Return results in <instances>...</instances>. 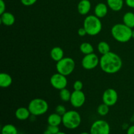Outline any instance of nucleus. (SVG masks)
<instances>
[{"instance_id": "obj_27", "label": "nucleus", "mask_w": 134, "mask_h": 134, "mask_svg": "<svg viewBox=\"0 0 134 134\" xmlns=\"http://www.w3.org/2000/svg\"><path fill=\"white\" fill-rule=\"evenodd\" d=\"M82 88H83V83H82V81H79V80H77L73 83L74 90H78V91L82 90Z\"/></svg>"}, {"instance_id": "obj_18", "label": "nucleus", "mask_w": 134, "mask_h": 134, "mask_svg": "<svg viewBox=\"0 0 134 134\" xmlns=\"http://www.w3.org/2000/svg\"><path fill=\"white\" fill-rule=\"evenodd\" d=\"M47 122H48V125L59 126L62 123V116L56 113V112L54 113L51 114L48 116Z\"/></svg>"}, {"instance_id": "obj_31", "label": "nucleus", "mask_w": 134, "mask_h": 134, "mask_svg": "<svg viewBox=\"0 0 134 134\" xmlns=\"http://www.w3.org/2000/svg\"><path fill=\"white\" fill-rule=\"evenodd\" d=\"M77 33H78L79 35V36H81V37H84V36H85L86 35H88L87 32H86V30L84 28V27H81V28L79 29Z\"/></svg>"}, {"instance_id": "obj_5", "label": "nucleus", "mask_w": 134, "mask_h": 134, "mask_svg": "<svg viewBox=\"0 0 134 134\" xmlns=\"http://www.w3.org/2000/svg\"><path fill=\"white\" fill-rule=\"evenodd\" d=\"M27 107L31 115L37 116L44 115L48 111V104L42 98H34L29 103Z\"/></svg>"}, {"instance_id": "obj_34", "label": "nucleus", "mask_w": 134, "mask_h": 134, "mask_svg": "<svg viewBox=\"0 0 134 134\" xmlns=\"http://www.w3.org/2000/svg\"><path fill=\"white\" fill-rule=\"evenodd\" d=\"M43 134H52V133H51V132H50L48 129H47L45 131H44Z\"/></svg>"}, {"instance_id": "obj_4", "label": "nucleus", "mask_w": 134, "mask_h": 134, "mask_svg": "<svg viewBox=\"0 0 134 134\" xmlns=\"http://www.w3.org/2000/svg\"><path fill=\"white\" fill-rule=\"evenodd\" d=\"M81 116L75 110L68 111L62 116V124L65 128L69 130H75L78 128L81 123Z\"/></svg>"}, {"instance_id": "obj_29", "label": "nucleus", "mask_w": 134, "mask_h": 134, "mask_svg": "<svg viewBox=\"0 0 134 134\" xmlns=\"http://www.w3.org/2000/svg\"><path fill=\"white\" fill-rule=\"evenodd\" d=\"M37 0H20L21 3L23 4L24 6H31L34 5L37 2Z\"/></svg>"}, {"instance_id": "obj_28", "label": "nucleus", "mask_w": 134, "mask_h": 134, "mask_svg": "<svg viewBox=\"0 0 134 134\" xmlns=\"http://www.w3.org/2000/svg\"><path fill=\"white\" fill-rule=\"evenodd\" d=\"M47 129L52 133V134H57L60 131V128L58 126H51L48 125Z\"/></svg>"}, {"instance_id": "obj_33", "label": "nucleus", "mask_w": 134, "mask_h": 134, "mask_svg": "<svg viewBox=\"0 0 134 134\" xmlns=\"http://www.w3.org/2000/svg\"><path fill=\"white\" fill-rule=\"evenodd\" d=\"M126 134H134V125L129 126L127 129Z\"/></svg>"}, {"instance_id": "obj_8", "label": "nucleus", "mask_w": 134, "mask_h": 134, "mask_svg": "<svg viewBox=\"0 0 134 134\" xmlns=\"http://www.w3.org/2000/svg\"><path fill=\"white\" fill-rule=\"evenodd\" d=\"M81 64L84 69L86 70L94 69L99 64V58L95 53L85 55L81 61Z\"/></svg>"}, {"instance_id": "obj_22", "label": "nucleus", "mask_w": 134, "mask_h": 134, "mask_svg": "<svg viewBox=\"0 0 134 134\" xmlns=\"http://www.w3.org/2000/svg\"><path fill=\"white\" fill-rule=\"evenodd\" d=\"M80 51L85 55L89 54L94 52V47L90 43L84 42L80 45Z\"/></svg>"}, {"instance_id": "obj_20", "label": "nucleus", "mask_w": 134, "mask_h": 134, "mask_svg": "<svg viewBox=\"0 0 134 134\" xmlns=\"http://www.w3.org/2000/svg\"><path fill=\"white\" fill-rule=\"evenodd\" d=\"M123 23L130 28L134 27V13L132 12H127L124 14L122 18Z\"/></svg>"}, {"instance_id": "obj_36", "label": "nucleus", "mask_w": 134, "mask_h": 134, "mask_svg": "<svg viewBox=\"0 0 134 134\" xmlns=\"http://www.w3.org/2000/svg\"><path fill=\"white\" fill-rule=\"evenodd\" d=\"M57 134H67V133H65V132H59Z\"/></svg>"}, {"instance_id": "obj_2", "label": "nucleus", "mask_w": 134, "mask_h": 134, "mask_svg": "<svg viewBox=\"0 0 134 134\" xmlns=\"http://www.w3.org/2000/svg\"><path fill=\"white\" fill-rule=\"evenodd\" d=\"M132 28L123 24H116L111 28L113 37L119 43H127L132 38Z\"/></svg>"}, {"instance_id": "obj_13", "label": "nucleus", "mask_w": 134, "mask_h": 134, "mask_svg": "<svg viewBox=\"0 0 134 134\" xmlns=\"http://www.w3.org/2000/svg\"><path fill=\"white\" fill-rule=\"evenodd\" d=\"M91 3L89 0H81L77 5V10L81 15H86L91 9Z\"/></svg>"}, {"instance_id": "obj_30", "label": "nucleus", "mask_w": 134, "mask_h": 134, "mask_svg": "<svg viewBox=\"0 0 134 134\" xmlns=\"http://www.w3.org/2000/svg\"><path fill=\"white\" fill-rule=\"evenodd\" d=\"M5 9H6V5L5 3L3 0H0V14H2L5 12Z\"/></svg>"}, {"instance_id": "obj_23", "label": "nucleus", "mask_w": 134, "mask_h": 134, "mask_svg": "<svg viewBox=\"0 0 134 134\" xmlns=\"http://www.w3.org/2000/svg\"><path fill=\"white\" fill-rule=\"evenodd\" d=\"M98 51L102 55L105 54L111 51L110 46L107 42L105 41H100L98 44Z\"/></svg>"}, {"instance_id": "obj_17", "label": "nucleus", "mask_w": 134, "mask_h": 134, "mask_svg": "<svg viewBox=\"0 0 134 134\" xmlns=\"http://www.w3.org/2000/svg\"><path fill=\"white\" fill-rule=\"evenodd\" d=\"M13 83L11 76L7 73H1L0 74V86L3 88H8Z\"/></svg>"}, {"instance_id": "obj_26", "label": "nucleus", "mask_w": 134, "mask_h": 134, "mask_svg": "<svg viewBox=\"0 0 134 134\" xmlns=\"http://www.w3.org/2000/svg\"><path fill=\"white\" fill-rule=\"evenodd\" d=\"M55 111H56V113L59 114L61 116H63L65 113L67 112L66 108L65 107V106L62 105H59L55 109Z\"/></svg>"}, {"instance_id": "obj_14", "label": "nucleus", "mask_w": 134, "mask_h": 134, "mask_svg": "<svg viewBox=\"0 0 134 134\" xmlns=\"http://www.w3.org/2000/svg\"><path fill=\"white\" fill-rule=\"evenodd\" d=\"M0 21L1 24L6 26H11L15 22V17L14 14H12L9 12H5L1 14L0 17Z\"/></svg>"}, {"instance_id": "obj_32", "label": "nucleus", "mask_w": 134, "mask_h": 134, "mask_svg": "<svg viewBox=\"0 0 134 134\" xmlns=\"http://www.w3.org/2000/svg\"><path fill=\"white\" fill-rule=\"evenodd\" d=\"M126 4L129 7L134 9V0H126Z\"/></svg>"}, {"instance_id": "obj_10", "label": "nucleus", "mask_w": 134, "mask_h": 134, "mask_svg": "<svg viewBox=\"0 0 134 134\" xmlns=\"http://www.w3.org/2000/svg\"><path fill=\"white\" fill-rule=\"evenodd\" d=\"M118 98H119V95L117 92L112 88H107V90H105L102 96L103 103H105L109 107L116 104L118 101Z\"/></svg>"}, {"instance_id": "obj_25", "label": "nucleus", "mask_w": 134, "mask_h": 134, "mask_svg": "<svg viewBox=\"0 0 134 134\" xmlns=\"http://www.w3.org/2000/svg\"><path fill=\"white\" fill-rule=\"evenodd\" d=\"M97 112L100 116H106L109 112V106L103 103L99 105L97 109Z\"/></svg>"}, {"instance_id": "obj_1", "label": "nucleus", "mask_w": 134, "mask_h": 134, "mask_svg": "<svg viewBox=\"0 0 134 134\" xmlns=\"http://www.w3.org/2000/svg\"><path fill=\"white\" fill-rule=\"evenodd\" d=\"M99 66L105 73L115 74L121 69L122 60L117 54L110 51L101 56L99 58Z\"/></svg>"}, {"instance_id": "obj_35", "label": "nucleus", "mask_w": 134, "mask_h": 134, "mask_svg": "<svg viewBox=\"0 0 134 134\" xmlns=\"http://www.w3.org/2000/svg\"><path fill=\"white\" fill-rule=\"evenodd\" d=\"M79 134H90V132H82V133H79Z\"/></svg>"}, {"instance_id": "obj_9", "label": "nucleus", "mask_w": 134, "mask_h": 134, "mask_svg": "<svg viewBox=\"0 0 134 134\" xmlns=\"http://www.w3.org/2000/svg\"><path fill=\"white\" fill-rule=\"evenodd\" d=\"M50 83L55 89L61 90L66 88L68 85V79L66 76L58 72L51 76Z\"/></svg>"}, {"instance_id": "obj_3", "label": "nucleus", "mask_w": 134, "mask_h": 134, "mask_svg": "<svg viewBox=\"0 0 134 134\" xmlns=\"http://www.w3.org/2000/svg\"><path fill=\"white\" fill-rule=\"evenodd\" d=\"M83 27L86 30L88 35L95 36L102 31V23L100 18L96 15H88L84 20Z\"/></svg>"}, {"instance_id": "obj_12", "label": "nucleus", "mask_w": 134, "mask_h": 134, "mask_svg": "<svg viewBox=\"0 0 134 134\" xmlns=\"http://www.w3.org/2000/svg\"><path fill=\"white\" fill-rule=\"evenodd\" d=\"M108 5L103 3H99L94 8V15L99 18H104L108 13Z\"/></svg>"}, {"instance_id": "obj_15", "label": "nucleus", "mask_w": 134, "mask_h": 134, "mask_svg": "<svg viewBox=\"0 0 134 134\" xmlns=\"http://www.w3.org/2000/svg\"><path fill=\"white\" fill-rule=\"evenodd\" d=\"M31 113L28 107H21L17 109L15 111V116L19 120H26L30 118Z\"/></svg>"}, {"instance_id": "obj_11", "label": "nucleus", "mask_w": 134, "mask_h": 134, "mask_svg": "<svg viewBox=\"0 0 134 134\" xmlns=\"http://www.w3.org/2000/svg\"><path fill=\"white\" fill-rule=\"evenodd\" d=\"M86 96L82 90H74L71 93V96L70 99L71 105L75 108L81 107L85 103Z\"/></svg>"}, {"instance_id": "obj_37", "label": "nucleus", "mask_w": 134, "mask_h": 134, "mask_svg": "<svg viewBox=\"0 0 134 134\" xmlns=\"http://www.w3.org/2000/svg\"><path fill=\"white\" fill-rule=\"evenodd\" d=\"M132 38L134 39V30L132 31Z\"/></svg>"}, {"instance_id": "obj_16", "label": "nucleus", "mask_w": 134, "mask_h": 134, "mask_svg": "<svg viewBox=\"0 0 134 134\" xmlns=\"http://www.w3.org/2000/svg\"><path fill=\"white\" fill-rule=\"evenodd\" d=\"M50 56L54 61L58 62L64 58V52L61 47H55L51 51Z\"/></svg>"}, {"instance_id": "obj_7", "label": "nucleus", "mask_w": 134, "mask_h": 134, "mask_svg": "<svg viewBox=\"0 0 134 134\" xmlns=\"http://www.w3.org/2000/svg\"><path fill=\"white\" fill-rule=\"evenodd\" d=\"M111 127L109 124L104 120H97L91 125L90 134H110Z\"/></svg>"}, {"instance_id": "obj_21", "label": "nucleus", "mask_w": 134, "mask_h": 134, "mask_svg": "<svg viewBox=\"0 0 134 134\" xmlns=\"http://www.w3.org/2000/svg\"><path fill=\"white\" fill-rule=\"evenodd\" d=\"M1 134H18V130L13 124H5L1 128Z\"/></svg>"}, {"instance_id": "obj_24", "label": "nucleus", "mask_w": 134, "mask_h": 134, "mask_svg": "<svg viewBox=\"0 0 134 134\" xmlns=\"http://www.w3.org/2000/svg\"><path fill=\"white\" fill-rule=\"evenodd\" d=\"M71 96V92L66 88L60 90V98L63 102H67L70 101Z\"/></svg>"}, {"instance_id": "obj_19", "label": "nucleus", "mask_w": 134, "mask_h": 134, "mask_svg": "<svg viewBox=\"0 0 134 134\" xmlns=\"http://www.w3.org/2000/svg\"><path fill=\"white\" fill-rule=\"evenodd\" d=\"M107 5L113 11H120L124 5V0H107Z\"/></svg>"}, {"instance_id": "obj_6", "label": "nucleus", "mask_w": 134, "mask_h": 134, "mask_svg": "<svg viewBox=\"0 0 134 134\" xmlns=\"http://www.w3.org/2000/svg\"><path fill=\"white\" fill-rule=\"evenodd\" d=\"M56 68L58 73L67 77L73 72L75 68V62L71 58L64 57L56 63Z\"/></svg>"}]
</instances>
